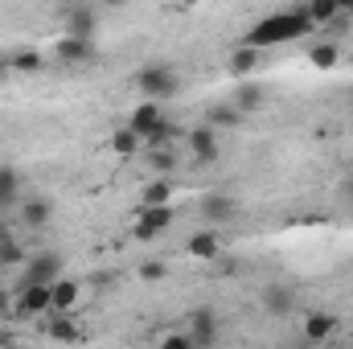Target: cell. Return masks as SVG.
<instances>
[{
  "label": "cell",
  "instance_id": "cell-1",
  "mask_svg": "<svg viewBox=\"0 0 353 349\" xmlns=\"http://www.w3.org/2000/svg\"><path fill=\"white\" fill-rule=\"evenodd\" d=\"M316 25L308 21V12H304V4L300 8H288V12H271L263 21H255L251 29H247V41L243 46H255V50H271V46H288V41H300V37H308Z\"/></svg>",
  "mask_w": 353,
  "mask_h": 349
},
{
  "label": "cell",
  "instance_id": "cell-2",
  "mask_svg": "<svg viewBox=\"0 0 353 349\" xmlns=\"http://www.w3.org/2000/svg\"><path fill=\"white\" fill-rule=\"evenodd\" d=\"M136 90L144 94V99H176L181 94V74H176V66H169V62H148V66H140L136 70Z\"/></svg>",
  "mask_w": 353,
  "mask_h": 349
},
{
  "label": "cell",
  "instance_id": "cell-3",
  "mask_svg": "<svg viewBox=\"0 0 353 349\" xmlns=\"http://www.w3.org/2000/svg\"><path fill=\"white\" fill-rule=\"evenodd\" d=\"M46 312H54L50 283H21V288H12V317H46Z\"/></svg>",
  "mask_w": 353,
  "mask_h": 349
},
{
  "label": "cell",
  "instance_id": "cell-4",
  "mask_svg": "<svg viewBox=\"0 0 353 349\" xmlns=\"http://www.w3.org/2000/svg\"><path fill=\"white\" fill-rule=\"evenodd\" d=\"M62 271H66V259H62L58 251H37V255L25 259V271H21V279H17V288H21V283H54Z\"/></svg>",
  "mask_w": 353,
  "mask_h": 349
},
{
  "label": "cell",
  "instance_id": "cell-5",
  "mask_svg": "<svg viewBox=\"0 0 353 349\" xmlns=\"http://www.w3.org/2000/svg\"><path fill=\"white\" fill-rule=\"evenodd\" d=\"M185 144H189V157H193L197 165H214V161H218V128L197 123V128H189Z\"/></svg>",
  "mask_w": 353,
  "mask_h": 349
},
{
  "label": "cell",
  "instance_id": "cell-6",
  "mask_svg": "<svg viewBox=\"0 0 353 349\" xmlns=\"http://www.w3.org/2000/svg\"><path fill=\"white\" fill-rule=\"evenodd\" d=\"M173 201L169 206H140V222H136V239H157L161 230H169L173 226Z\"/></svg>",
  "mask_w": 353,
  "mask_h": 349
},
{
  "label": "cell",
  "instance_id": "cell-7",
  "mask_svg": "<svg viewBox=\"0 0 353 349\" xmlns=\"http://www.w3.org/2000/svg\"><path fill=\"white\" fill-rule=\"evenodd\" d=\"M197 210H201V218H205L210 226H226V222L239 218V201H234L230 193H205Z\"/></svg>",
  "mask_w": 353,
  "mask_h": 349
},
{
  "label": "cell",
  "instance_id": "cell-8",
  "mask_svg": "<svg viewBox=\"0 0 353 349\" xmlns=\"http://www.w3.org/2000/svg\"><path fill=\"white\" fill-rule=\"evenodd\" d=\"M218 333H222V321H218V312L214 308H193L189 312V337H193V346H214L218 341Z\"/></svg>",
  "mask_w": 353,
  "mask_h": 349
},
{
  "label": "cell",
  "instance_id": "cell-9",
  "mask_svg": "<svg viewBox=\"0 0 353 349\" xmlns=\"http://www.w3.org/2000/svg\"><path fill=\"white\" fill-rule=\"evenodd\" d=\"M259 304H263L267 317H292L296 312V292H292V283H267Z\"/></svg>",
  "mask_w": 353,
  "mask_h": 349
},
{
  "label": "cell",
  "instance_id": "cell-10",
  "mask_svg": "<svg viewBox=\"0 0 353 349\" xmlns=\"http://www.w3.org/2000/svg\"><path fill=\"white\" fill-rule=\"evenodd\" d=\"M205 123L218 128V132H230V128H243V123H247V111H243L234 99H226V103H210V107H205Z\"/></svg>",
  "mask_w": 353,
  "mask_h": 349
},
{
  "label": "cell",
  "instance_id": "cell-11",
  "mask_svg": "<svg viewBox=\"0 0 353 349\" xmlns=\"http://www.w3.org/2000/svg\"><path fill=\"white\" fill-rule=\"evenodd\" d=\"M79 300H83V283H79V279L58 275V279L50 283V304H54V312H74Z\"/></svg>",
  "mask_w": 353,
  "mask_h": 349
},
{
  "label": "cell",
  "instance_id": "cell-12",
  "mask_svg": "<svg viewBox=\"0 0 353 349\" xmlns=\"http://www.w3.org/2000/svg\"><path fill=\"white\" fill-rule=\"evenodd\" d=\"M161 119H165L161 103H157V99H144V103L128 115V128H132V132H140V140H148V136L157 132V123H161Z\"/></svg>",
  "mask_w": 353,
  "mask_h": 349
},
{
  "label": "cell",
  "instance_id": "cell-13",
  "mask_svg": "<svg viewBox=\"0 0 353 349\" xmlns=\"http://www.w3.org/2000/svg\"><path fill=\"white\" fill-rule=\"evenodd\" d=\"M17 218H21V226L41 230V226H50V218H54V201H50V197H29V201L17 206Z\"/></svg>",
  "mask_w": 353,
  "mask_h": 349
},
{
  "label": "cell",
  "instance_id": "cell-14",
  "mask_svg": "<svg viewBox=\"0 0 353 349\" xmlns=\"http://www.w3.org/2000/svg\"><path fill=\"white\" fill-rule=\"evenodd\" d=\"M54 54L62 58V62H94V37H74V33H66L58 46H54Z\"/></svg>",
  "mask_w": 353,
  "mask_h": 349
},
{
  "label": "cell",
  "instance_id": "cell-15",
  "mask_svg": "<svg viewBox=\"0 0 353 349\" xmlns=\"http://www.w3.org/2000/svg\"><path fill=\"white\" fill-rule=\"evenodd\" d=\"M21 185H25L21 169L0 165V214H8V210H17V206H21Z\"/></svg>",
  "mask_w": 353,
  "mask_h": 349
},
{
  "label": "cell",
  "instance_id": "cell-16",
  "mask_svg": "<svg viewBox=\"0 0 353 349\" xmlns=\"http://www.w3.org/2000/svg\"><path fill=\"white\" fill-rule=\"evenodd\" d=\"M247 115H255V111H263V103H267V90L259 87V83H251V79H239V87H234V94H230Z\"/></svg>",
  "mask_w": 353,
  "mask_h": 349
},
{
  "label": "cell",
  "instance_id": "cell-17",
  "mask_svg": "<svg viewBox=\"0 0 353 349\" xmlns=\"http://www.w3.org/2000/svg\"><path fill=\"white\" fill-rule=\"evenodd\" d=\"M185 251H189L193 259H218V255H222V239H218L214 230H197V235H189Z\"/></svg>",
  "mask_w": 353,
  "mask_h": 349
},
{
  "label": "cell",
  "instance_id": "cell-18",
  "mask_svg": "<svg viewBox=\"0 0 353 349\" xmlns=\"http://www.w3.org/2000/svg\"><path fill=\"white\" fill-rule=\"evenodd\" d=\"M333 329H337V317H333V312H321V308H316V312L304 317V337H308V341H329Z\"/></svg>",
  "mask_w": 353,
  "mask_h": 349
},
{
  "label": "cell",
  "instance_id": "cell-19",
  "mask_svg": "<svg viewBox=\"0 0 353 349\" xmlns=\"http://www.w3.org/2000/svg\"><path fill=\"white\" fill-rule=\"evenodd\" d=\"M308 62L316 70H337L341 66V46L337 41H316V46H308Z\"/></svg>",
  "mask_w": 353,
  "mask_h": 349
},
{
  "label": "cell",
  "instance_id": "cell-20",
  "mask_svg": "<svg viewBox=\"0 0 353 349\" xmlns=\"http://www.w3.org/2000/svg\"><path fill=\"white\" fill-rule=\"evenodd\" d=\"M144 161L157 169L161 177H173L176 165H181V157H176V148H169V144H157V148H144Z\"/></svg>",
  "mask_w": 353,
  "mask_h": 349
},
{
  "label": "cell",
  "instance_id": "cell-21",
  "mask_svg": "<svg viewBox=\"0 0 353 349\" xmlns=\"http://www.w3.org/2000/svg\"><path fill=\"white\" fill-rule=\"evenodd\" d=\"M111 152H115V157H136V152H144L140 132H132L128 123H123L119 132H111Z\"/></svg>",
  "mask_w": 353,
  "mask_h": 349
},
{
  "label": "cell",
  "instance_id": "cell-22",
  "mask_svg": "<svg viewBox=\"0 0 353 349\" xmlns=\"http://www.w3.org/2000/svg\"><path fill=\"white\" fill-rule=\"evenodd\" d=\"M255 66H259V50H255V46H239V50L230 54V74H234V79L255 74Z\"/></svg>",
  "mask_w": 353,
  "mask_h": 349
},
{
  "label": "cell",
  "instance_id": "cell-23",
  "mask_svg": "<svg viewBox=\"0 0 353 349\" xmlns=\"http://www.w3.org/2000/svg\"><path fill=\"white\" fill-rule=\"evenodd\" d=\"M173 181L169 177H157L152 185H144V193H140V206H169L173 201Z\"/></svg>",
  "mask_w": 353,
  "mask_h": 349
},
{
  "label": "cell",
  "instance_id": "cell-24",
  "mask_svg": "<svg viewBox=\"0 0 353 349\" xmlns=\"http://www.w3.org/2000/svg\"><path fill=\"white\" fill-rule=\"evenodd\" d=\"M8 66L21 70V74H37V70H46V54H37V50H12Z\"/></svg>",
  "mask_w": 353,
  "mask_h": 349
},
{
  "label": "cell",
  "instance_id": "cell-25",
  "mask_svg": "<svg viewBox=\"0 0 353 349\" xmlns=\"http://www.w3.org/2000/svg\"><path fill=\"white\" fill-rule=\"evenodd\" d=\"M66 33H74V37H94V12H90L87 4L70 8V17H66Z\"/></svg>",
  "mask_w": 353,
  "mask_h": 349
},
{
  "label": "cell",
  "instance_id": "cell-26",
  "mask_svg": "<svg viewBox=\"0 0 353 349\" xmlns=\"http://www.w3.org/2000/svg\"><path fill=\"white\" fill-rule=\"evenodd\" d=\"M41 333L54 337V341H79V325H70L66 312H58L54 321H41Z\"/></svg>",
  "mask_w": 353,
  "mask_h": 349
},
{
  "label": "cell",
  "instance_id": "cell-27",
  "mask_svg": "<svg viewBox=\"0 0 353 349\" xmlns=\"http://www.w3.org/2000/svg\"><path fill=\"white\" fill-rule=\"evenodd\" d=\"M304 12H308V21H312V25H329L341 8H337V0H308V4H304Z\"/></svg>",
  "mask_w": 353,
  "mask_h": 349
},
{
  "label": "cell",
  "instance_id": "cell-28",
  "mask_svg": "<svg viewBox=\"0 0 353 349\" xmlns=\"http://www.w3.org/2000/svg\"><path fill=\"white\" fill-rule=\"evenodd\" d=\"M325 29H329V41H337V37H345V33H350V29H353L350 12H337V17H333V21H329Z\"/></svg>",
  "mask_w": 353,
  "mask_h": 349
},
{
  "label": "cell",
  "instance_id": "cell-29",
  "mask_svg": "<svg viewBox=\"0 0 353 349\" xmlns=\"http://www.w3.org/2000/svg\"><path fill=\"white\" fill-rule=\"evenodd\" d=\"M140 279H144V283H161V279H165V263H157V259L140 263Z\"/></svg>",
  "mask_w": 353,
  "mask_h": 349
},
{
  "label": "cell",
  "instance_id": "cell-30",
  "mask_svg": "<svg viewBox=\"0 0 353 349\" xmlns=\"http://www.w3.org/2000/svg\"><path fill=\"white\" fill-rule=\"evenodd\" d=\"M0 263H25V251H21L12 239H4V243H0Z\"/></svg>",
  "mask_w": 353,
  "mask_h": 349
},
{
  "label": "cell",
  "instance_id": "cell-31",
  "mask_svg": "<svg viewBox=\"0 0 353 349\" xmlns=\"http://www.w3.org/2000/svg\"><path fill=\"white\" fill-rule=\"evenodd\" d=\"M161 346H165V349H189V346H193V337H189V329H185V333H169Z\"/></svg>",
  "mask_w": 353,
  "mask_h": 349
},
{
  "label": "cell",
  "instance_id": "cell-32",
  "mask_svg": "<svg viewBox=\"0 0 353 349\" xmlns=\"http://www.w3.org/2000/svg\"><path fill=\"white\" fill-rule=\"evenodd\" d=\"M4 317H12V292L8 288H0V321Z\"/></svg>",
  "mask_w": 353,
  "mask_h": 349
},
{
  "label": "cell",
  "instance_id": "cell-33",
  "mask_svg": "<svg viewBox=\"0 0 353 349\" xmlns=\"http://www.w3.org/2000/svg\"><path fill=\"white\" fill-rule=\"evenodd\" d=\"M90 283H94V288H111V283H115V275H107V271H99V275H90Z\"/></svg>",
  "mask_w": 353,
  "mask_h": 349
},
{
  "label": "cell",
  "instance_id": "cell-34",
  "mask_svg": "<svg viewBox=\"0 0 353 349\" xmlns=\"http://www.w3.org/2000/svg\"><path fill=\"white\" fill-rule=\"evenodd\" d=\"M337 8H341V12H350V17H353V0H337Z\"/></svg>",
  "mask_w": 353,
  "mask_h": 349
},
{
  "label": "cell",
  "instance_id": "cell-35",
  "mask_svg": "<svg viewBox=\"0 0 353 349\" xmlns=\"http://www.w3.org/2000/svg\"><path fill=\"white\" fill-rule=\"evenodd\" d=\"M4 239H8V226H4V218H0V243H4Z\"/></svg>",
  "mask_w": 353,
  "mask_h": 349
},
{
  "label": "cell",
  "instance_id": "cell-36",
  "mask_svg": "<svg viewBox=\"0 0 353 349\" xmlns=\"http://www.w3.org/2000/svg\"><path fill=\"white\" fill-rule=\"evenodd\" d=\"M107 4H128V0H107Z\"/></svg>",
  "mask_w": 353,
  "mask_h": 349
},
{
  "label": "cell",
  "instance_id": "cell-37",
  "mask_svg": "<svg viewBox=\"0 0 353 349\" xmlns=\"http://www.w3.org/2000/svg\"><path fill=\"white\" fill-rule=\"evenodd\" d=\"M185 4H197V0H185Z\"/></svg>",
  "mask_w": 353,
  "mask_h": 349
},
{
  "label": "cell",
  "instance_id": "cell-38",
  "mask_svg": "<svg viewBox=\"0 0 353 349\" xmlns=\"http://www.w3.org/2000/svg\"><path fill=\"white\" fill-rule=\"evenodd\" d=\"M350 193H353V181H350Z\"/></svg>",
  "mask_w": 353,
  "mask_h": 349
},
{
  "label": "cell",
  "instance_id": "cell-39",
  "mask_svg": "<svg viewBox=\"0 0 353 349\" xmlns=\"http://www.w3.org/2000/svg\"><path fill=\"white\" fill-rule=\"evenodd\" d=\"M350 99H353V87H350Z\"/></svg>",
  "mask_w": 353,
  "mask_h": 349
}]
</instances>
